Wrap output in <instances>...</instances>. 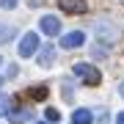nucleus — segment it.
<instances>
[{
	"label": "nucleus",
	"mask_w": 124,
	"mask_h": 124,
	"mask_svg": "<svg viewBox=\"0 0 124 124\" xmlns=\"http://www.w3.org/2000/svg\"><path fill=\"white\" fill-rule=\"evenodd\" d=\"M31 97H33V99H44V97H47V88H44V85H39V88H31Z\"/></svg>",
	"instance_id": "obj_12"
},
{
	"label": "nucleus",
	"mask_w": 124,
	"mask_h": 124,
	"mask_svg": "<svg viewBox=\"0 0 124 124\" xmlns=\"http://www.w3.org/2000/svg\"><path fill=\"white\" fill-rule=\"evenodd\" d=\"M36 124H50V121H36Z\"/></svg>",
	"instance_id": "obj_17"
},
{
	"label": "nucleus",
	"mask_w": 124,
	"mask_h": 124,
	"mask_svg": "<svg viewBox=\"0 0 124 124\" xmlns=\"http://www.w3.org/2000/svg\"><path fill=\"white\" fill-rule=\"evenodd\" d=\"M53 61H55V47H53V44H41V50H39V63H41V66H50Z\"/></svg>",
	"instance_id": "obj_7"
},
{
	"label": "nucleus",
	"mask_w": 124,
	"mask_h": 124,
	"mask_svg": "<svg viewBox=\"0 0 124 124\" xmlns=\"http://www.w3.org/2000/svg\"><path fill=\"white\" fill-rule=\"evenodd\" d=\"M119 94H121V97H124V83H121V85H119Z\"/></svg>",
	"instance_id": "obj_16"
},
{
	"label": "nucleus",
	"mask_w": 124,
	"mask_h": 124,
	"mask_svg": "<svg viewBox=\"0 0 124 124\" xmlns=\"http://www.w3.org/2000/svg\"><path fill=\"white\" fill-rule=\"evenodd\" d=\"M83 41H85V33H83V31H72V33H63L61 47H63V50H77Z\"/></svg>",
	"instance_id": "obj_5"
},
{
	"label": "nucleus",
	"mask_w": 124,
	"mask_h": 124,
	"mask_svg": "<svg viewBox=\"0 0 124 124\" xmlns=\"http://www.w3.org/2000/svg\"><path fill=\"white\" fill-rule=\"evenodd\" d=\"M17 6V0H0V8H14Z\"/></svg>",
	"instance_id": "obj_14"
},
{
	"label": "nucleus",
	"mask_w": 124,
	"mask_h": 124,
	"mask_svg": "<svg viewBox=\"0 0 124 124\" xmlns=\"http://www.w3.org/2000/svg\"><path fill=\"white\" fill-rule=\"evenodd\" d=\"M39 25H41V33H47V36H55L61 31V19H58L55 14H44V17L39 19Z\"/></svg>",
	"instance_id": "obj_4"
},
{
	"label": "nucleus",
	"mask_w": 124,
	"mask_h": 124,
	"mask_svg": "<svg viewBox=\"0 0 124 124\" xmlns=\"http://www.w3.org/2000/svg\"><path fill=\"white\" fill-rule=\"evenodd\" d=\"M44 116H47V121H50V124H53V121H58V119H61V113H58V110H55V108H47V113H44Z\"/></svg>",
	"instance_id": "obj_13"
},
{
	"label": "nucleus",
	"mask_w": 124,
	"mask_h": 124,
	"mask_svg": "<svg viewBox=\"0 0 124 124\" xmlns=\"http://www.w3.org/2000/svg\"><path fill=\"white\" fill-rule=\"evenodd\" d=\"M75 75H77L80 80H85V83H88V85H99V80H102L99 69L94 66V63H85V61L75 63Z\"/></svg>",
	"instance_id": "obj_2"
},
{
	"label": "nucleus",
	"mask_w": 124,
	"mask_h": 124,
	"mask_svg": "<svg viewBox=\"0 0 124 124\" xmlns=\"http://www.w3.org/2000/svg\"><path fill=\"white\" fill-rule=\"evenodd\" d=\"M11 113V99L6 94H0V116H8Z\"/></svg>",
	"instance_id": "obj_11"
},
{
	"label": "nucleus",
	"mask_w": 124,
	"mask_h": 124,
	"mask_svg": "<svg viewBox=\"0 0 124 124\" xmlns=\"http://www.w3.org/2000/svg\"><path fill=\"white\" fill-rule=\"evenodd\" d=\"M14 36H17V28L0 22V44H6V41H14Z\"/></svg>",
	"instance_id": "obj_10"
},
{
	"label": "nucleus",
	"mask_w": 124,
	"mask_h": 124,
	"mask_svg": "<svg viewBox=\"0 0 124 124\" xmlns=\"http://www.w3.org/2000/svg\"><path fill=\"white\" fill-rule=\"evenodd\" d=\"M0 63H3V58H0Z\"/></svg>",
	"instance_id": "obj_19"
},
{
	"label": "nucleus",
	"mask_w": 124,
	"mask_h": 124,
	"mask_svg": "<svg viewBox=\"0 0 124 124\" xmlns=\"http://www.w3.org/2000/svg\"><path fill=\"white\" fill-rule=\"evenodd\" d=\"M31 108H22V110H19V108H17V110H11L8 113V121L11 124H25V121H31Z\"/></svg>",
	"instance_id": "obj_8"
},
{
	"label": "nucleus",
	"mask_w": 124,
	"mask_h": 124,
	"mask_svg": "<svg viewBox=\"0 0 124 124\" xmlns=\"http://www.w3.org/2000/svg\"><path fill=\"white\" fill-rule=\"evenodd\" d=\"M116 124H124V113H119V116H116Z\"/></svg>",
	"instance_id": "obj_15"
},
{
	"label": "nucleus",
	"mask_w": 124,
	"mask_h": 124,
	"mask_svg": "<svg viewBox=\"0 0 124 124\" xmlns=\"http://www.w3.org/2000/svg\"><path fill=\"white\" fill-rule=\"evenodd\" d=\"M36 50H39V36H36V33H25L22 39H19V58L33 55Z\"/></svg>",
	"instance_id": "obj_3"
},
{
	"label": "nucleus",
	"mask_w": 124,
	"mask_h": 124,
	"mask_svg": "<svg viewBox=\"0 0 124 124\" xmlns=\"http://www.w3.org/2000/svg\"><path fill=\"white\" fill-rule=\"evenodd\" d=\"M58 8L66 14H83L85 11V0H58Z\"/></svg>",
	"instance_id": "obj_6"
},
{
	"label": "nucleus",
	"mask_w": 124,
	"mask_h": 124,
	"mask_svg": "<svg viewBox=\"0 0 124 124\" xmlns=\"http://www.w3.org/2000/svg\"><path fill=\"white\" fill-rule=\"evenodd\" d=\"M94 121V116L88 108H77L75 113H72V124H91Z\"/></svg>",
	"instance_id": "obj_9"
},
{
	"label": "nucleus",
	"mask_w": 124,
	"mask_h": 124,
	"mask_svg": "<svg viewBox=\"0 0 124 124\" xmlns=\"http://www.w3.org/2000/svg\"><path fill=\"white\" fill-rule=\"evenodd\" d=\"M94 33H97V41H102L105 47H110L119 41V28H116L110 19H99L97 25H94Z\"/></svg>",
	"instance_id": "obj_1"
},
{
	"label": "nucleus",
	"mask_w": 124,
	"mask_h": 124,
	"mask_svg": "<svg viewBox=\"0 0 124 124\" xmlns=\"http://www.w3.org/2000/svg\"><path fill=\"white\" fill-rule=\"evenodd\" d=\"M0 85H3V77H0Z\"/></svg>",
	"instance_id": "obj_18"
}]
</instances>
